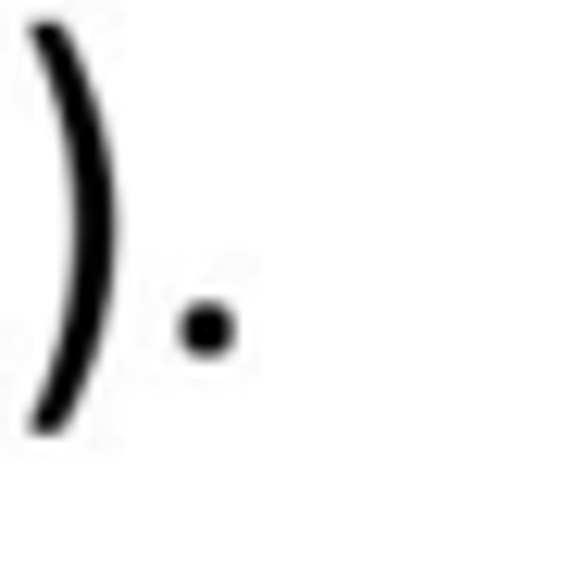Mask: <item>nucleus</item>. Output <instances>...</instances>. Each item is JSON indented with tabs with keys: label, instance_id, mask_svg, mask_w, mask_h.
I'll return each mask as SVG.
<instances>
[{
	"label": "nucleus",
	"instance_id": "f257e3e1",
	"mask_svg": "<svg viewBox=\"0 0 561 561\" xmlns=\"http://www.w3.org/2000/svg\"><path fill=\"white\" fill-rule=\"evenodd\" d=\"M25 50H38V88H50V138H62V324H50V375L25 424L62 437L88 400V375H101V324H113V275H125V187H113V125H101V76H88L76 25H25Z\"/></svg>",
	"mask_w": 561,
	"mask_h": 561
}]
</instances>
